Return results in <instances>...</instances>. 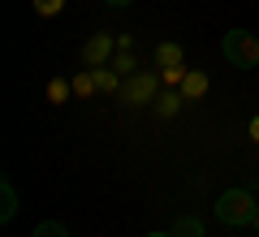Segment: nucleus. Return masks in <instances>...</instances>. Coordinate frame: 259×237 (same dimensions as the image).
I'll return each mask as SVG.
<instances>
[{
	"label": "nucleus",
	"instance_id": "1",
	"mask_svg": "<svg viewBox=\"0 0 259 237\" xmlns=\"http://www.w3.org/2000/svg\"><path fill=\"white\" fill-rule=\"evenodd\" d=\"M255 194L246 190V185H233V190H225L221 199H216V220L221 224H229V228H242V224H250L255 220Z\"/></svg>",
	"mask_w": 259,
	"mask_h": 237
},
{
	"label": "nucleus",
	"instance_id": "2",
	"mask_svg": "<svg viewBox=\"0 0 259 237\" xmlns=\"http://www.w3.org/2000/svg\"><path fill=\"white\" fill-rule=\"evenodd\" d=\"M221 52H225V61H229L233 69H255L259 65V39L250 35V30H229V35L221 39Z\"/></svg>",
	"mask_w": 259,
	"mask_h": 237
},
{
	"label": "nucleus",
	"instance_id": "3",
	"mask_svg": "<svg viewBox=\"0 0 259 237\" xmlns=\"http://www.w3.org/2000/svg\"><path fill=\"white\" fill-rule=\"evenodd\" d=\"M156 73H130V82L121 86V100L125 104H147V100H156Z\"/></svg>",
	"mask_w": 259,
	"mask_h": 237
},
{
	"label": "nucleus",
	"instance_id": "4",
	"mask_svg": "<svg viewBox=\"0 0 259 237\" xmlns=\"http://www.w3.org/2000/svg\"><path fill=\"white\" fill-rule=\"evenodd\" d=\"M108 56H112V39H108V35H95L91 43L82 48V61L91 65V69H100V65L108 61Z\"/></svg>",
	"mask_w": 259,
	"mask_h": 237
},
{
	"label": "nucleus",
	"instance_id": "5",
	"mask_svg": "<svg viewBox=\"0 0 259 237\" xmlns=\"http://www.w3.org/2000/svg\"><path fill=\"white\" fill-rule=\"evenodd\" d=\"M168 233H173V237H203V220H199V216H177Z\"/></svg>",
	"mask_w": 259,
	"mask_h": 237
},
{
	"label": "nucleus",
	"instance_id": "6",
	"mask_svg": "<svg viewBox=\"0 0 259 237\" xmlns=\"http://www.w3.org/2000/svg\"><path fill=\"white\" fill-rule=\"evenodd\" d=\"M13 216H18V190H13L9 181H0V220L9 224Z\"/></svg>",
	"mask_w": 259,
	"mask_h": 237
},
{
	"label": "nucleus",
	"instance_id": "7",
	"mask_svg": "<svg viewBox=\"0 0 259 237\" xmlns=\"http://www.w3.org/2000/svg\"><path fill=\"white\" fill-rule=\"evenodd\" d=\"M182 95H186V100L207 95V73H186V78H182Z\"/></svg>",
	"mask_w": 259,
	"mask_h": 237
},
{
	"label": "nucleus",
	"instance_id": "8",
	"mask_svg": "<svg viewBox=\"0 0 259 237\" xmlns=\"http://www.w3.org/2000/svg\"><path fill=\"white\" fill-rule=\"evenodd\" d=\"M156 61L164 65V69H182V48H177V43H160L156 48Z\"/></svg>",
	"mask_w": 259,
	"mask_h": 237
},
{
	"label": "nucleus",
	"instance_id": "9",
	"mask_svg": "<svg viewBox=\"0 0 259 237\" xmlns=\"http://www.w3.org/2000/svg\"><path fill=\"white\" fill-rule=\"evenodd\" d=\"M182 104H186V95H177V91H164V95L156 100V112H160V117H177V108H182Z\"/></svg>",
	"mask_w": 259,
	"mask_h": 237
},
{
	"label": "nucleus",
	"instance_id": "10",
	"mask_svg": "<svg viewBox=\"0 0 259 237\" xmlns=\"http://www.w3.org/2000/svg\"><path fill=\"white\" fill-rule=\"evenodd\" d=\"M95 73V91H117V69H104V65H100V69H91Z\"/></svg>",
	"mask_w": 259,
	"mask_h": 237
},
{
	"label": "nucleus",
	"instance_id": "11",
	"mask_svg": "<svg viewBox=\"0 0 259 237\" xmlns=\"http://www.w3.org/2000/svg\"><path fill=\"white\" fill-rule=\"evenodd\" d=\"M30 237H69V228H65L61 220H44V224H39Z\"/></svg>",
	"mask_w": 259,
	"mask_h": 237
},
{
	"label": "nucleus",
	"instance_id": "12",
	"mask_svg": "<svg viewBox=\"0 0 259 237\" xmlns=\"http://www.w3.org/2000/svg\"><path fill=\"white\" fill-rule=\"evenodd\" d=\"M35 9L44 13V18H52V13H61V9H65V0H35Z\"/></svg>",
	"mask_w": 259,
	"mask_h": 237
},
{
	"label": "nucleus",
	"instance_id": "13",
	"mask_svg": "<svg viewBox=\"0 0 259 237\" xmlns=\"http://www.w3.org/2000/svg\"><path fill=\"white\" fill-rule=\"evenodd\" d=\"M48 95H52L56 104H65L69 100V82H48Z\"/></svg>",
	"mask_w": 259,
	"mask_h": 237
},
{
	"label": "nucleus",
	"instance_id": "14",
	"mask_svg": "<svg viewBox=\"0 0 259 237\" xmlns=\"http://www.w3.org/2000/svg\"><path fill=\"white\" fill-rule=\"evenodd\" d=\"M74 91H78V95H91V91H95V73H82V78L74 82Z\"/></svg>",
	"mask_w": 259,
	"mask_h": 237
},
{
	"label": "nucleus",
	"instance_id": "15",
	"mask_svg": "<svg viewBox=\"0 0 259 237\" xmlns=\"http://www.w3.org/2000/svg\"><path fill=\"white\" fill-rule=\"evenodd\" d=\"M112 69H117V73H130V69H134V56H117V61H112Z\"/></svg>",
	"mask_w": 259,
	"mask_h": 237
},
{
	"label": "nucleus",
	"instance_id": "16",
	"mask_svg": "<svg viewBox=\"0 0 259 237\" xmlns=\"http://www.w3.org/2000/svg\"><path fill=\"white\" fill-rule=\"evenodd\" d=\"M250 138L259 143V117H250Z\"/></svg>",
	"mask_w": 259,
	"mask_h": 237
},
{
	"label": "nucleus",
	"instance_id": "17",
	"mask_svg": "<svg viewBox=\"0 0 259 237\" xmlns=\"http://www.w3.org/2000/svg\"><path fill=\"white\" fill-rule=\"evenodd\" d=\"M104 5H112V9H121V5H130V0H104Z\"/></svg>",
	"mask_w": 259,
	"mask_h": 237
},
{
	"label": "nucleus",
	"instance_id": "18",
	"mask_svg": "<svg viewBox=\"0 0 259 237\" xmlns=\"http://www.w3.org/2000/svg\"><path fill=\"white\" fill-rule=\"evenodd\" d=\"M250 224H255V228H259V207H255V220H250Z\"/></svg>",
	"mask_w": 259,
	"mask_h": 237
},
{
	"label": "nucleus",
	"instance_id": "19",
	"mask_svg": "<svg viewBox=\"0 0 259 237\" xmlns=\"http://www.w3.org/2000/svg\"><path fill=\"white\" fill-rule=\"evenodd\" d=\"M147 237H173V233H147Z\"/></svg>",
	"mask_w": 259,
	"mask_h": 237
}]
</instances>
